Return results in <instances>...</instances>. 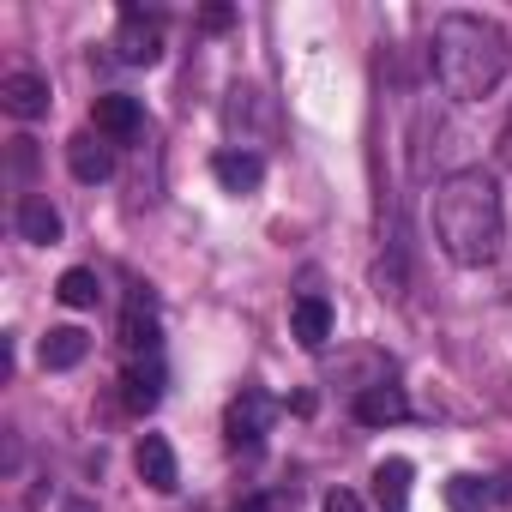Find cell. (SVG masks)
Masks as SVG:
<instances>
[{"label":"cell","mask_w":512,"mask_h":512,"mask_svg":"<svg viewBox=\"0 0 512 512\" xmlns=\"http://www.w3.org/2000/svg\"><path fill=\"white\" fill-rule=\"evenodd\" d=\"M229 19H235V13H229V7H205V31H223V25H229Z\"/></svg>","instance_id":"obj_21"},{"label":"cell","mask_w":512,"mask_h":512,"mask_svg":"<svg viewBox=\"0 0 512 512\" xmlns=\"http://www.w3.org/2000/svg\"><path fill=\"white\" fill-rule=\"evenodd\" d=\"M43 368H55V374H67V368H79L85 356H91V338L79 332V326H55L49 338H43Z\"/></svg>","instance_id":"obj_14"},{"label":"cell","mask_w":512,"mask_h":512,"mask_svg":"<svg viewBox=\"0 0 512 512\" xmlns=\"http://www.w3.org/2000/svg\"><path fill=\"white\" fill-rule=\"evenodd\" d=\"M488 506H494V488H488L482 476L464 470V476L446 482V512H488Z\"/></svg>","instance_id":"obj_17"},{"label":"cell","mask_w":512,"mask_h":512,"mask_svg":"<svg viewBox=\"0 0 512 512\" xmlns=\"http://www.w3.org/2000/svg\"><path fill=\"white\" fill-rule=\"evenodd\" d=\"M115 61L157 67L163 61V19L145 13V7H121V19H115Z\"/></svg>","instance_id":"obj_3"},{"label":"cell","mask_w":512,"mask_h":512,"mask_svg":"<svg viewBox=\"0 0 512 512\" xmlns=\"http://www.w3.org/2000/svg\"><path fill=\"white\" fill-rule=\"evenodd\" d=\"M320 512H368V506H362V500H356V494H350V488H332V494H326V506H320Z\"/></svg>","instance_id":"obj_19"},{"label":"cell","mask_w":512,"mask_h":512,"mask_svg":"<svg viewBox=\"0 0 512 512\" xmlns=\"http://www.w3.org/2000/svg\"><path fill=\"white\" fill-rule=\"evenodd\" d=\"M67 169H73V181L97 187V181L115 175V145H109L103 133H73V139H67Z\"/></svg>","instance_id":"obj_6"},{"label":"cell","mask_w":512,"mask_h":512,"mask_svg":"<svg viewBox=\"0 0 512 512\" xmlns=\"http://www.w3.org/2000/svg\"><path fill=\"white\" fill-rule=\"evenodd\" d=\"M410 416V398L392 386V380H374V386H356V422L362 428H392Z\"/></svg>","instance_id":"obj_8"},{"label":"cell","mask_w":512,"mask_h":512,"mask_svg":"<svg viewBox=\"0 0 512 512\" xmlns=\"http://www.w3.org/2000/svg\"><path fill=\"white\" fill-rule=\"evenodd\" d=\"M91 127H97L109 145H133V139L145 133V109H139V97H127V91H103V97L91 103Z\"/></svg>","instance_id":"obj_5"},{"label":"cell","mask_w":512,"mask_h":512,"mask_svg":"<svg viewBox=\"0 0 512 512\" xmlns=\"http://www.w3.org/2000/svg\"><path fill=\"white\" fill-rule=\"evenodd\" d=\"M0 109H7L13 121H37V115H49V79L43 73H7L0 79Z\"/></svg>","instance_id":"obj_7"},{"label":"cell","mask_w":512,"mask_h":512,"mask_svg":"<svg viewBox=\"0 0 512 512\" xmlns=\"http://www.w3.org/2000/svg\"><path fill=\"white\" fill-rule=\"evenodd\" d=\"M494 157H500V169H512V115H506V127H500V139H494Z\"/></svg>","instance_id":"obj_20"},{"label":"cell","mask_w":512,"mask_h":512,"mask_svg":"<svg viewBox=\"0 0 512 512\" xmlns=\"http://www.w3.org/2000/svg\"><path fill=\"white\" fill-rule=\"evenodd\" d=\"M434 241L452 266H488L506 241V205L488 169H452L434 187Z\"/></svg>","instance_id":"obj_1"},{"label":"cell","mask_w":512,"mask_h":512,"mask_svg":"<svg viewBox=\"0 0 512 512\" xmlns=\"http://www.w3.org/2000/svg\"><path fill=\"white\" fill-rule=\"evenodd\" d=\"M410 458H380L374 464V494H380V506L386 512H404V500H410Z\"/></svg>","instance_id":"obj_16"},{"label":"cell","mask_w":512,"mask_h":512,"mask_svg":"<svg viewBox=\"0 0 512 512\" xmlns=\"http://www.w3.org/2000/svg\"><path fill=\"white\" fill-rule=\"evenodd\" d=\"M55 296H61L67 308H97V296H103V284H97V272H91V266H73V272H61V284H55Z\"/></svg>","instance_id":"obj_18"},{"label":"cell","mask_w":512,"mask_h":512,"mask_svg":"<svg viewBox=\"0 0 512 512\" xmlns=\"http://www.w3.org/2000/svg\"><path fill=\"white\" fill-rule=\"evenodd\" d=\"M235 512H266V500H247V506H235Z\"/></svg>","instance_id":"obj_23"},{"label":"cell","mask_w":512,"mask_h":512,"mask_svg":"<svg viewBox=\"0 0 512 512\" xmlns=\"http://www.w3.org/2000/svg\"><path fill=\"white\" fill-rule=\"evenodd\" d=\"M133 464H139V482H145L151 494H175V488H181L175 446H169L163 434H145V440H139V452H133Z\"/></svg>","instance_id":"obj_9"},{"label":"cell","mask_w":512,"mask_h":512,"mask_svg":"<svg viewBox=\"0 0 512 512\" xmlns=\"http://www.w3.org/2000/svg\"><path fill=\"white\" fill-rule=\"evenodd\" d=\"M157 398H163V362H157V356L127 362V374H121V404H127L133 416H145V410H157Z\"/></svg>","instance_id":"obj_12"},{"label":"cell","mask_w":512,"mask_h":512,"mask_svg":"<svg viewBox=\"0 0 512 512\" xmlns=\"http://www.w3.org/2000/svg\"><path fill=\"white\" fill-rule=\"evenodd\" d=\"M290 338H296L302 350H326V338H332V302H326V296H296V308H290Z\"/></svg>","instance_id":"obj_11"},{"label":"cell","mask_w":512,"mask_h":512,"mask_svg":"<svg viewBox=\"0 0 512 512\" xmlns=\"http://www.w3.org/2000/svg\"><path fill=\"white\" fill-rule=\"evenodd\" d=\"M19 235L37 241V247H55V241H61V211H55L43 193H31V199L19 205Z\"/></svg>","instance_id":"obj_15"},{"label":"cell","mask_w":512,"mask_h":512,"mask_svg":"<svg viewBox=\"0 0 512 512\" xmlns=\"http://www.w3.org/2000/svg\"><path fill=\"white\" fill-rule=\"evenodd\" d=\"M61 512H97V500H67Z\"/></svg>","instance_id":"obj_22"},{"label":"cell","mask_w":512,"mask_h":512,"mask_svg":"<svg viewBox=\"0 0 512 512\" xmlns=\"http://www.w3.org/2000/svg\"><path fill=\"white\" fill-rule=\"evenodd\" d=\"M211 175H217L223 193H253V187L266 181V157L235 145V151H217V157H211Z\"/></svg>","instance_id":"obj_10"},{"label":"cell","mask_w":512,"mask_h":512,"mask_svg":"<svg viewBox=\"0 0 512 512\" xmlns=\"http://www.w3.org/2000/svg\"><path fill=\"white\" fill-rule=\"evenodd\" d=\"M428 61H434V79L452 103H482V97H494V85L512 67V43L482 13H446L434 25Z\"/></svg>","instance_id":"obj_2"},{"label":"cell","mask_w":512,"mask_h":512,"mask_svg":"<svg viewBox=\"0 0 512 512\" xmlns=\"http://www.w3.org/2000/svg\"><path fill=\"white\" fill-rule=\"evenodd\" d=\"M121 344H127L133 362H139V350L157 356V314H151V296H133V308L121 314Z\"/></svg>","instance_id":"obj_13"},{"label":"cell","mask_w":512,"mask_h":512,"mask_svg":"<svg viewBox=\"0 0 512 512\" xmlns=\"http://www.w3.org/2000/svg\"><path fill=\"white\" fill-rule=\"evenodd\" d=\"M272 416H278V404H272L260 386H247L241 398H229V410H223V434H229V446H260L266 428H272Z\"/></svg>","instance_id":"obj_4"}]
</instances>
